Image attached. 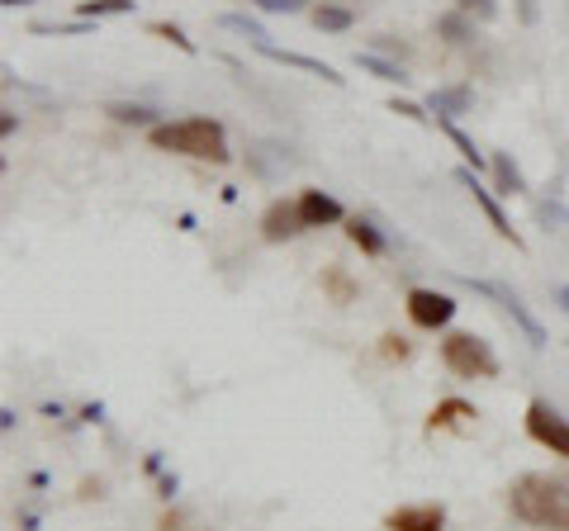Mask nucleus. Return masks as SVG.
<instances>
[{
    "mask_svg": "<svg viewBox=\"0 0 569 531\" xmlns=\"http://www.w3.org/2000/svg\"><path fill=\"white\" fill-rule=\"evenodd\" d=\"M456 10H466L470 20H479V24L498 20V0H456Z\"/></svg>",
    "mask_w": 569,
    "mask_h": 531,
    "instance_id": "23",
    "label": "nucleus"
},
{
    "mask_svg": "<svg viewBox=\"0 0 569 531\" xmlns=\"http://www.w3.org/2000/svg\"><path fill=\"white\" fill-rule=\"evenodd\" d=\"M437 33H441V39H447V43H470L475 39V24H470V14L466 10H451V14H441V20H437Z\"/></svg>",
    "mask_w": 569,
    "mask_h": 531,
    "instance_id": "15",
    "label": "nucleus"
},
{
    "mask_svg": "<svg viewBox=\"0 0 569 531\" xmlns=\"http://www.w3.org/2000/svg\"><path fill=\"white\" fill-rule=\"evenodd\" d=\"M537 219H541L546 228H569V209H565L560 200H541V204H537Z\"/></svg>",
    "mask_w": 569,
    "mask_h": 531,
    "instance_id": "24",
    "label": "nucleus"
},
{
    "mask_svg": "<svg viewBox=\"0 0 569 531\" xmlns=\"http://www.w3.org/2000/svg\"><path fill=\"white\" fill-rule=\"evenodd\" d=\"M219 24H223L228 33H242V39L252 43V48H257V43H271V33H266L257 20H247V14H219Z\"/></svg>",
    "mask_w": 569,
    "mask_h": 531,
    "instance_id": "19",
    "label": "nucleus"
},
{
    "mask_svg": "<svg viewBox=\"0 0 569 531\" xmlns=\"http://www.w3.org/2000/svg\"><path fill=\"white\" fill-rule=\"evenodd\" d=\"M460 285H470L475 294H489V299H498V304H503V313H508L512 323L522 328V338H527V347H531V351H541V347L550 342V338H546V328L537 323V313H531V309H527L522 299L512 294L508 285H498V280H475V275H466V280H460Z\"/></svg>",
    "mask_w": 569,
    "mask_h": 531,
    "instance_id": "4",
    "label": "nucleus"
},
{
    "mask_svg": "<svg viewBox=\"0 0 569 531\" xmlns=\"http://www.w3.org/2000/svg\"><path fill=\"white\" fill-rule=\"evenodd\" d=\"M380 351L389 361H408L413 357V347H408V338H399V332H389V338H380Z\"/></svg>",
    "mask_w": 569,
    "mask_h": 531,
    "instance_id": "25",
    "label": "nucleus"
},
{
    "mask_svg": "<svg viewBox=\"0 0 569 531\" xmlns=\"http://www.w3.org/2000/svg\"><path fill=\"white\" fill-rule=\"evenodd\" d=\"M556 299H560V309L569 313V285H560V290H556Z\"/></svg>",
    "mask_w": 569,
    "mask_h": 531,
    "instance_id": "32",
    "label": "nucleus"
},
{
    "mask_svg": "<svg viewBox=\"0 0 569 531\" xmlns=\"http://www.w3.org/2000/svg\"><path fill=\"white\" fill-rule=\"evenodd\" d=\"M441 361H447V370L460 380H493L498 375V357L475 332H451V338L441 342Z\"/></svg>",
    "mask_w": 569,
    "mask_h": 531,
    "instance_id": "3",
    "label": "nucleus"
},
{
    "mask_svg": "<svg viewBox=\"0 0 569 531\" xmlns=\"http://www.w3.org/2000/svg\"><path fill=\"white\" fill-rule=\"evenodd\" d=\"M81 20H104V14H133V0H81Z\"/></svg>",
    "mask_w": 569,
    "mask_h": 531,
    "instance_id": "20",
    "label": "nucleus"
},
{
    "mask_svg": "<svg viewBox=\"0 0 569 531\" xmlns=\"http://www.w3.org/2000/svg\"><path fill=\"white\" fill-rule=\"evenodd\" d=\"M512 518L537 527V531H569V484L550 474H522L508 493Z\"/></svg>",
    "mask_w": 569,
    "mask_h": 531,
    "instance_id": "1",
    "label": "nucleus"
},
{
    "mask_svg": "<svg viewBox=\"0 0 569 531\" xmlns=\"http://www.w3.org/2000/svg\"><path fill=\"white\" fill-rule=\"evenodd\" d=\"M257 52H261L266 62H280V67H299V72H309V77H323L328 86H342V77H337V67L318 62V58H305V52H290V48H276V43H257Z\"/></svg>",
    "mask_w": 569,
    "mask_h": 531,
    "instance_id": "10",
    "label": "nucleus"
},
{
    "mask_svg": "<svg viewBox=\"0 0 569 531\" xmlns=\"http://www.w3.org/2000/svg\"><path fill=\"white\" fill-rule=\"evenodd\" d=\"M385 531H447V508L441 503H408L385 512Z\"/></svg>",
    "mask_w": 569,
    "mask_h": 531,
    "instance_id": "7",
    "label": "nucleus"
},
{
    "mask_svg": "<svg viewBox=\"0 0 569 531\" xmlns=\"http://www.w3.org/2000/svg\"><path fill=\"white\" fill-rule=\"evenodd\" d=\"M518 20H522V24H537V20H541V6H537V0H518Z\"/></svg>",
    "mask_w": 569,
    "mask_h": 531,
    "instance_id": "29",
    "label": "nucleus"
},
{
    "mask_svg": "<svg viewBox=\"0 0 569 531\" xmlns=\"http://www.w3.org/2000/svg\"><path fill=\"white\" fill-rule=\"evenodd\" d=\"M389 110H395V114H408V119H418V123H432V114H422L418 104H408V100H395Z\"/></svg>",
    "mask_w": 569,
    "mask_h": 531,
    "instance_id": "28",
    "label": "nucleus"
},
{
    "mask_svg": "<svg viewBox=\"0 0 569 531\" xmlns=\"http://www.w3.org/2000/svg\"><path fill=\"white\" fill-rule=\"evenodd\" d=\"M475 104V91L470 86H441V91H432L427 96V110H432V119L441 123V119H460Z\"/></svg>",
    "mask_w": 569,
    "mask_h": 531,
    "instance_id": "12",
    "label": "nucleus"
},
{
    "mask_svg": "<svg viewBox=\"0 0 569 531\" xmlns=\"http://www.w3.org/2000/svg\"><path fill=\"white\" fill-rule=\"evenodd\" d=\"M299 219H305V228H332L347 219V209L323 190H305L299 194Z\"/></svg>",
    "mask_w": 569,
    "mask_h": 531,
    "instance_id": "11",
    "label": "nucleus"
},
{
    "mask_svg": "<svg viewBox=\"0 0 569 531\" xmlns=\"http://www.w3.org/2000/svg\"><path fill=\"white\" fill-rule=\"evenodd\" d=\"M110 114L114 123H142V129H157V114L162 110H152V104H110Z\"/></svg>",
    "mask_w": 569,
    "mask_h": 531,
    "instance_id": "18",
    "label": "nucleus"
},
{
    "mask_svg": "<svg viewBox=\"0 0 569 531\" xmlns=\"http://www.w3.org/2000/svg\"><path fill=\"white\" fill-rule=\"evenodd\" d=\"M456 181H460V186H466V190L475 194V204H479V209H485V214H489V223H493V233H498V238H508L512 247H522V238L512 233L508 214H503V209H498V200H493V194H489L485 186H479V176H475L470 167H460V171H456Z\"/></svg>",
    "mask_w": 569,
    "mask_h": 531,
    "instance_id": "9",
    "label": "nucleus"
},
{
    "mask_svg": "<svg viewBox=\"0 0 569 531\" xmlns=\"http://www.w3.org/2000/svg\"><path fill=\"white\" fill-rule=\"evenodd\" d=\"M356 67H361V72H370V77H380V81H399V86L408 81L403 67H399V62H385L380 52H356Z\"/></svg>",
    "mask_w": 569,
    "mask_h": 531,
    "instance_id": "17",
    "label": "nucleus"
},
{
    "mask_svg": "<svg viewBox=\"0 0 569 531\" xmlns=\"http://www.w3.org/2000/svg\"><path fill=\"white\" fill-rule=\"evenodd\" d=\"M257 10H266V14H299L305 10V0H252Z\"/></svg>",
    "mask_w": 569,
    "mask_h": 531,
    "instance_id": "27",
    "label": "nucleus"
},
{
    "mask_svg": "<svg viewBox=\"0 0 569 531\" xmlns=\"http://www.w3.org/2000/svg\"><path fill=\"white\" fill-rule=\"evenodd\" d=\"M489 167H493V190H498V194H522V190H527V186H522V171L512 167L508 152H493Z\"/></svg>",
    "mask_w": 569,
    "mask_h": 531,
    "instance_id": "14",
    "label": "nucleus"
},
{
    "mask_svg": "<svg viewBox=\"0 0 569 531\" xmlns=\"http://www.w3.org/2000/svg\"><path fill=\"white\" fill-rule=\"evenodd\" d=\"M305 233V219H299V200H276L261 214V238L266 242H290Z\"/></svg>",
    "mask_w": 569,
    "mask_h": 531,
    "instance_id": "8",
    "label": "nucleus"
},
{
    "mask_svg": "<svg viewBox=\"0 0 569 531\" xmlns=\"http://www.w3.org/2000/svg\"><path fill=\"white\" fill-rule=\"evenodd\" d=\"M408 318H413L418 328L437 332V328H447L456 318V299L441 294V290H408Z\"/></svg>",
    "mask_w": 569,
    "mask_h": 531,
    "instance_id": "6",
    "label": "nucleus"
},
{
    "mask_svg": "<svg viewBox=\"0 0 569 531\" xmlns=\"http://www.w3.org/2000/svg\"><path fill=\"white\" fill-rule=\"evenodd\" d=\"M152 148L162 152H181L194 162H228V138L219 119H181V123H157L152 129Z\"/></svg>",
    "mask_w": 569,
    "mask_h": 531,
    "instance_id": "2",
    "label": "nucleus"
},
{
    "mask_svg": "<svg viewBox=\"0 0 569 531\" xmlns=\"http://www.w3.org/2000/svg\"><path fill=\"white\" fill-rule=\"evenodd\" d=\"M176 489H181V480H176V474H167V480H162V499H171Z\"/></svg>",
    "mask_w": 569,
    "mask_h": 531,
    "instance_id": "31",
    "label": "nucleus"
},
{
    "mask_svg": "<svg viewBox=\"0 0 569 531\" xmlns=\"http://www.w3.org/2000/svg\"><path fill=\"white\" fill-rule=\"evenodd\" d=\"M527 437L537 441V447H546L550 455L569 460V418H560L546 399H531V409H527Z\"/></svg>",
    "mask_w": 569,
    "mask_h": 531,
    "instance_id": "5",
    "label": "nucleus"
},
{
    "mask_svg": "<svg viewBox=\"0 0 569 531\" xmlns=\"http://www.w3.org/2000/svg\"><path fill=\"white\" fill-rule=\"evenodd\" d=\"M441 129H447V138H451V143H456V148H460V152H466V157H470V162H475V171H479V167H485V157H479V148L470 143V138H466V133H460V129H456V119H441Z\"/></svg>",
    "mask_w": 569,
    "mask_h": 531,
    "instance_id": "22",
    "label": "nucleus"
},
{
    "mask_svg": "<svg viewBox=\"0 0 569 531\" xmlns=\"http://www.w3.org/2000/svg\"><path fill=\"white\" fill-rule=\"evenodd\" d=\"M347 238H351L356 247H361L366 257H385V252H389V238H385V233H380V228L370 223V219H361V214L347 219Z\"/></svg>",
    "mask_w": 569,
    "mask_h": 531,
    "instance_id": "13",
    "label": "nucleus"
},
{
    "mask_svg": "<svg viewBox=\"0 0 569 531\" xmlns=\"http://www.w3.org/2000/svg\"><path fill=\"white\" fill-rule=\"evenodd\" d=\"M152 33H157V39H167V43H176V48H181V52H194V43L186 39V29H176V24H152Z\"/></svg>",
    "mask_w": 569,
    "mask_h": 531,
    "instance_id": "26",
    "label": "nucleus"
},
{
    "mask_svg": "<svg viewBox=\"0 0 569 531\" xmlns=\"http://www.w3.org/2000/svg\"><path fill=\"white\" fill-rule=\"evenodd\" d=\"M460 418H479L466 399H441L432 409V428H447V422H460Z\"/></svg>",
    "mask_w": 569,
    "mask_h": 531,
    "instance_id": "21",
    "label": "nucleus"
},
{
    "mask_svg": "<svg viewBox=\"0 0 569 531\" xmlns=\"http://www.w3.org/2000/svg\"><path fill=\"white\" fill-rule=\"evenodd\" d=\"M14 123H20V119H14V114L6 110V114H0V133H6V138H10V133H14Z\"/></svg>",
    "mask_w": 569,
    "mask_h": 531,
    "instance_id": "30",
    "label": "nucleus"
},
{
    "mask_svg": "<svg viewBox=\"0 0 569 531\" xmlns=\"http://www.w3.org/2000/svg\"><path fill=\"white\" fill-rule=\"evenodd\" d=\"M356 24V14L347 6H318L313 10V29H323V33H347Z\"/></svg>",
    "mask_w": 569,
    "mask_h": 531,
    "instance_id": "16",
    "label": "nucleus"
},
{
    "mask_svg": "<svg viewBox=\"0 0 569 531\" xmlns=\"http://www.w3.org/2000/svg\"><path fill=\"white\" fill-rule=\"evenodd\" d=\"M0 6H6V10H14V6H29V0H0Z\"/></svg>",
    "mask_w": 569,
    "mask_h": 531,
    "instance_id": "33",
    "label": "nucleus"
}]
</instances>
